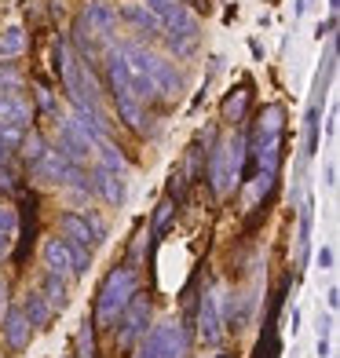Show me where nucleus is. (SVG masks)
Listing matches in <instances>:
<instances>
[{
    "label": "nucleus",
    "instance_id": "1",
    "mask_svg": "<svg viewBox=\"0 0 340 358\" xmlns=\"http://www.w3.org/2000/svg\"><path fill=\"white\" fill-rule=\"evenodd\" d=\"M139 292V274L136 267H113L103 285H99V296H95V329H113V322L121 318V311L128 307V300H132Z\"/></svg>",
    "mask_w": 340,
    "mask_h": 358
},
{
    "label": "nucleus",
    "instance_id": "2",
    "mask_svg": "<svg viewBox=\"0 0 340 358\" xmlns=\"http://www.w3.org/2000/svg\"><path fill=\"white\" fill-rule=\"evenodd\" d=\"M55 52H59V77H62V88L70 92V103L80 110H99V85H95L88 62L77 59L73 44L66 37L55 44Z\"/></svg>",
    "mask_w": 340,
    "mask_h": 358
},
{
    "label": "nucleus",
    "instance_id": "3",
    "mask_svg": "<svg viewBox=\"0 0 340 358\" xmlns=\"http://www.w3.org/2000/svg\"><path fill=\"white\" fill-rule=\"evenodd\" d=\"M118 48H121V55L154 85V95H161V99H180L183 95V73L176 70V62L147 52L143 44H118Z\"/></svg>",
    "mask_w": 340,
    "mask_h": 358
},
{
    "label": "nucleus",
    "instance_id": "4",
    "mask_svg": "<svg viewBox=\"0 0 340 358\" xmlns=\"http://www.w3.org/2000/svg\"><path fill=\"white\" fill-rule=\"evenodd\" d=\"M241 165H246V136H227L223 143L213 146L208 157V179L220 198H227L241 183Z\"/></svg>",
    "mask_w": 340,
    "mask_h": 358
},
{
    "label": "nucleus",
    "instance_id": "5",
    "mask_svg": "<svg viewBox=\"0 0 340 358\" xmlns=\"http://www.w3.org/2000/svg\"><path fill=\"white\" fill-rule=\"evenodd\" d=\"M136 358H187L190 355V333L183 329L180 318H165L150 325V333H143L136 344Z\"/></svg>",
    "mask_w": 340,
    "mask_h": 358
},
{
    "label": "nucleus",
    "instance_id": "6",
    "mask_svg": "<svg viewBox=\"0 0 340 358\" xmlns=\"http://www.w3.org/2000/svg\"><path fill=\"white\" fill-rule=\"evenodd\" d=\"M147 325H150V300L143 296V292H136V296L128 300V307L121 311V318L113 322V348L132 351L143 340V333H147Z\"/></svg>",
    "mask_w": 340,
    "mask_h": 358
},
{
    "label": "nucleus",
    "instance_id": "7",
    "mask_svg": "<svg viewBox=\"0 0 340 358\" xmlns=\"http://www.w3.org/2000/svg\"><path fill=\"white\" fill-rule=\"evenodd\" d=\"M55 136H59V146H55V150H59L62 157H66L70 165L85 169L88 161L95 157V143H92L85 132H80V128H77V121L70 117V113H66V117H62V113L55 117Z\"/></svg>",
    "mask_w": 340,
    "mask_h": 358
},
{
    "label": "nucleus",
    "instance_id": "8",
    "mask_svg": "<svg viewBox=\"0 0 340 358\" xmlns=\"http://www.w3.org/2000/svg\"><path fill=\"white\" fill-rule=\"evenodd\" d=\"M29 176H34V183L44 187V190H62L66 183H73V179H80L85 172H80L77 165H70L66 157H62L59 150H48L44 157H37L34 165H29Z\"/></svg>",
    "mask_w": 340,
    "mask_h": 358
},
{
    "label": "nucleus",
    "instance_id": "9",
    "mask_svg": "<svg viewBox=\"0 0 340 358\" xmlns=\"http://www.w3.org/2000/svg\"><path fill=\"white\" fill-rule=\"evenodd\" d=\"M198 333L208 348H216L223 340V296L216 285H208L201 292V307H198Z\"/></svg>",
    "mask_w": 340,
    "mask_h": 358
},
{
    "label": "nucleus",
    "instance_id": "10",
    "mask_svg": "<svg viewBox=\"0 0 340 358\" xmlns=\"http://www.w3.org/2000/svg\"><path fill=\"white\" fill-rule=\"evenodd\" d=\"M333 70H326V77H318L315 95L307 103V117H304V161H311L318 154V136H322V103H326V80Z\"/></svg>",
    "mask_w": 340,
    "mask_h": 358
},
{
    "label": "nucleus",
    "instance_id": "11",
    "mask_svg": "<svg viewBox=\"0 0 340 358\" xmlns=\"http://www.w3.org/2000/svg\"><path fill=\"white\" fill-rule=\"evenodd\" d=\"M41 264L48 267V274L70 282L73 278V245L66 238H59V234H48L44 245H41Z\"/></svg>",
    "mask_w": 340,
    "mask_h": 358
},
{
    "label": "nucleus",
    "instance_id": "12",
    "mask_svg": "<svg viewBox=\"0 0 340 358\" xmlns=\"http://www.w3.org/2000/svg\"><path fill=\"white\" fill-rule=\"evenodd\" d=\"M0 336H4V344H8L11 351H22V348H29L34 325L26 322L22 307H15V303H8V307H4V315H0Z\"/></svg>",
    "mask_w": 340,
    "mask_h": 358
},
{
    "label": "nucleus",
    "instance_id": "13",
    "mask_svg": "<svg viewBox=\"0 0 340 358\" xmlns=\"http://www.w3.org/2000/svg\"><path fill=\"white\" fill-rule=\"evenodd\" d=\"M118 8L106 4V0H92V4L85 8V15H80V26L88 29L92 37H99V41H110V34L118 29Z\"/></svg>",
    "mask_w": 340,
    "mask_h": 358
},
{
    "label": "nucleus",
    "instance_id": "14",
    "mask_svg": "<svg viewBox=\"0 0 340 358\" xmlns=\"http://www.w3.org/2000/svg\"><path fill=\"white\" fill-rule=\"evenodd\" d=\"M59 238H66L70 245H80V249H92L99 245V238H95L92 223L85 213H62L59 216Z\"/></svg>",
    "mask_w": 340,
    "mask_h": 358
},
{
    "label": "nucleus",
    "instance_id": "15",
    "mask_svg": "<svg viewBox=\"0 0 340 358\" xmlns=\"http://www.w3.org/2000/svg\"><path fill=\"white\" fill-rule=\"evenodd\" d=\"M92 190L99 194V198H103L110 208H121V205H125V198H128V183H125V176L106 172V169H99V165H95V172H92Z\"/></svg>",
    "mask_w": 340,
    "mask_h": 358
},
{
    "label": "nucleus",
    "instance_id": "16",
    "mask_svg": "<svg viewBox=\"0 0 340 358\" xmlns=\"http://www.w3.org/2000/svg\"><path fill=\"white\" fill-rule=\"evenodd\" d=\"M29 117H34V103H29L19 88H0V121L26 128Z\"/></svg>",
    "mask_w": 340,
    "mask_h": 358
},
{
    "label": "nucleus",
    "instance_id": "17",
    "mask_svg": "<svg viewBox=\"0 0 340 358\" xmlns=\"http://www.w3.org/2000/svg\"><path fill=\"white\" fill-rule=\"evenodd\" d=\"M300 223H297V267H307V259H311V231H315V201L311 194L300 198Z\"/></svg>",
    "mask_w": 340,
    "mask_h": 358
},
{
    "label": "nucleus",
    "instance_id": "18",
    "mask_svg": "<svg viewBox=\"0 0 340 358\" xmlns=\"http://www.w3.org/2000/svg\"><path fill=\"white\" fill-rule=\"evenodd\" d=\"M118 19L121 22H132L139 34H161V29H165L161 15L154 8H147V4H125V8H118Z\"/></svg>",
    "mask_w": 340,
    "mask_h": 358
},
{
    "label": "nucleus",
    "instance_id": "19",
    "mask_svg": "<svg viewBox=\"0 0 340 358\" xmlns=\"http://www.w3.org/2000/svg\"><path fill=\"white\" fill-rule=\"evenodd\" d=\"M19 307H22V315H26V322L34 325V329H44V325L55 318V311H52V307H48V300L41 296L37 289H34V292H26Z\"/></svg>",
    "mask_w": 340,
    "mask_h": 358
},
{
    "label": "nucleus",
    "instance_id": "20",
    "mask_svg": "<svg viewBox=\"0 0 340 358\" xmlns=\"http://www.w3.org/2000/svg\"><path fill=\"white\" fill-rule=\"evenodd\" d=\"M37 292L48 300V307H52L55 315L70 307V285L62 282V278H55V274H44V282H41V289H37Z\"/></svg>",
    "mask_w": 340,
    "mask_h": 358
},
{
    "label": "nucleus",
    "instance_id": "21",
    "mask_svg": "<svg viewBox=\"0 0 340 358\" xmlns=\"http://www.w3.org/2000/svg\"><path fill=\"white\" fill-rule=\"evenodd\" d=\"M95 161H99V169H106V172L128 176V161H125V154H121V146H113L110 136L95 143Z\"/></svg>",
    "mask_w": 340,
    "mask_h": 358
},
{
    "label": "nucleus",
    "instance_id": "22",
    "mask_svg": "<svg viewBox=\"0 0 340 358\" xmlns=\"http://www.w3.org/2000/svg\"><path fill=\"white\" fill-rule=\"evenodd\" d=\"M278 161H282V136H271L256 143V165L267 176H278Z\"/></svg>",
    "mask_w": 340,
    "mask_h": 358
},
{
    "label": "nucleus",
    "instance_id": "23",
    "mask_svg": "<svg viewBox=\"0 0 340 358\" xmlns=\"http://www.w3.org/2000/svg\"><path fill=\"white\" fill-rule=\"evenodd\" d=\"M282 124H285V110H282L278 103L264 106L260 124H256V143H260V139H271V136H282Z\"/></svg>",
    "mask_w": 340,
    "mask_h": 358
},
{
    "label": "nucleus",
    "instance_id": "24",
    "mask_svg": "<svg viewBox=\"0 0 340 358\" xmlns=\"http://www.w3.org/2000/svg\"><path fill=\"white\" fill-rule=\"evenodd\" d=\"M26 52V29L22 26H8L4 34H0V59H19Z\"/></svg>",
    "mask_w": 340,
    "mask_h": 358
},
{
    "label": "nucleus",
    "instance_id": "25",
    "mask_svg": "<svg viewBox=\"0 0 340 358\" xmlns=\"http://www.w3.org/2000/svg\"><path fill=\"white\" fill-rule=\"evenodd\" d=\"M161 37H165V48H169L176 59L194 55V52H198V44H201V37H190V34H169V29H161Z\"/></svg>",
    "mask_w": 340,
    "mask_h": 358
},
{
    "label": "nucleus",
    "instance_id": "26",
    "mask_svg": "<svg viewBox=\"0 0 340 358\" xmlns=\"http://www.w3.org/2000/svg\"><path fill=\"white\" fill-rule=\"evenodd\" d=\"M246 106H249V88H238L234 95H227V103H223V121L238 124L246 117Z\"/></svg>",
    "mask_w": 340,
    "mask_h": 358
},
{
    "label": "nucleus",
    "instance_id": "27",
    "mask_svg": "<svg viewBox=\"0 0 340 358\" xmlns=\"http://www.w3.org/2000/svg\"><path fill=\"white\" fill-rule=\"evenodd\" d=\"M77 358H95V322H77Z\"/></svg>",
    "mask_w": 340,
    "mask_h": 358
},
{
    "label": "nucleus",
    "instance_id": "28",
    "mask_svg": "<svg viewBox=\"0 0 340 358\" xmlns=\"http://www.w3.org/2000/svg\"><path fill=\"white\" fill-rule=\"evenodd\" d=\"M271 183H274V176H267V172H260V176H256L253 183L246 187V194H241V201H246V208H253L256 201H260L264 194L271 190Z\"/></svg>",
    "mask_w": 340,
    "mask_h": 358
},
{
    "label": "nucleus",
    "instance_id": "29",
    "mask_svg": "<svg viewBox=\"0 0 340 358\" xmlns=\"http://www.w3.org/2000/svg\"><path fill=\"white\" fill-rule=\"evenodd\" d=\"M19 150H22V157L29 161V165H34L37 157H44V154H48V143H44V136H41V132H29V136H22Z\"/></svg>",
    "mask_w": 340,
    "mask_h": 358
},
{
    "label": "nucleus",
    "instance_id": "30",
    "mask_svg": "<svg viewBox=\"0 0 340 358\" xmlns=\"http://www.w3.org/2000/svg\"><path fill=\"white\" fill-rule=\"evenodd\" d=\"M22 85V73L8 66V62H0V88H19Z\"/></svg>",
    "mask_w": 340,
    "mask_h": 358
},
{
    "label": "nucleus",
    "instance_id": "31",
    "mask_svg": "<svg viewBox=\"0 0 340 358\" xmlns=\"http://www.w3.org/2000/svg\"><path fill=\"white\" fill-rule=\"evenodd\" d=\"M15 223H19V216H15V208L0 201V234H11Z\"/></svg>",
    "mask_w": 340,
    "mask_h": 358
},
{
    "label": "nucleus",
    "instance_id": "32",
    "mask_svg": "<svg viewBox=\"0 0 340 358\" xmlns=\"http://www.w3.org/2000/svg\"><path fill=\"white\" fill-rule=\"evenodd\" d=\"M315 259H318V267H322V271H333V267H337V252H333V245H322V249L315 252Z\"/></svg>",
    "mask_w": 340,
    "mask_h": 358
},
{
    "label": "nucleus",
    "instance_id": "33",
    "mask_svg": "<svg viewBox=\"0 0 340 358\" xmlns=\"http://www.w3.org/2000/svg\"><path fill=\"white\" fill-rule=\"evenodd\" d=\"M0 190H4V194H15V190H19V183H15V176L8 172V165H0Z\"/></svg>",
    "mask_w": 340,
    "mask_h": 358
},
{
    "label": "nucleus",
    "instance_id": "34",
    "mask_svg": "<svg viewBox=\"0 0 340 358\" xmlns=\"http://www.w3.org/2000/svg\"><path fill=\"white\" fill-rule=\"evenodd\" d=\"M300 318H304V315H300V307L293 303V311H289V318H285V329H289V333H293V336L300 333Z\"/></svg>",
    "mask_w": 340,
    "mask_h": 358
},
{
    "label": "nucleus",
    "instance_id": "35",
    "mask_svg": "<svg viewBox=\"0 0 340 358\" xmlns=\"http://www.w3.org/2000/svg\"><path fill=\"white\" fill-rule=\"evenodd\" d=\"M315 355H318V358H330V355H333V351H330V336H318V340H315Z\"/></svg>",
    "mask_w": 340,
    "mask_h": 358
},
{
    "label": "nucleus",
    "instance_id": "36",
    "mask_svg": "<svg viewBox=\"0 0 340 358\" xmlns=\"http://www.w3.org/2000/svg\"><path fill=\"white\" fill-rule=\"evenodd\" d=\"M326 303H330V311H337V307H340V289H337V285H330V292H326Z\"/></svg>",
    "mask_w": 340,
    "mask_h": 358
},
{
    "label": "nucleus",
    "instance_id": "37",
    "mask_svg": "<svg viewBox=\"0 0 340 358\" xmlns=\"http://www.w3.org/2000/svg\"><path fill=\"white\" fill-rule=\"evenodd\" d=\"M169 213H172V205H169V201H161V205H157V227L169 220Z\"/></svg>",
    "mask_w": 340,
    "mask_h": 358
},
{
    "label": "nucleus",
    "instance_id": "38",
    "mask_svg": "<svg viewBox=\"0 0 340 358\" xmlns=\"http://www.w3.org/2000/svg\"><path fill=\"white\" fill-rule=\"evenodd\" d=\"M0 307H8V282H4V274H0Z\"/></svg>",
    "mask_w": 340,
    "mask_h": 358
},
{
    "label": "nucleus",
    "instance_id": "39",
    "mask_svg": "<svg viewBox=\"0 0 340 358\" xmlns=\"http://www.w3.org/2000/svg\"><path fill=\"white\" fill-rule=\"evenodd\" d=\"M326 183H330V187H337V165H330V169H326Z\"/></svg>",
    "mask_w": 340,
    "mask_h": 358
},
{
    "label": "nucleus",
    "instance_id": "40",
    "mask_svg": "<svg viewBox=\"0 0 340 358\" xmlns=\"http://www.w3.org/2000/svg\"><path fill=\"white\" fill-rule=\"evenodd\" d=\"M59 358H70V355H59Z\"/></svg>",
    "mask_w": 340,
    "mask_h": 358
},
{
    "label": "nucleus",
    "instance_id": "41",
    "mask_svg": "<svg viewBox=\"0 0 340 358\" xmlns=\"http://www.w3.org/2000/svg\"><path fill=\"white\" fill-rule=\"evenodd\" d=\"M176 4H183V0H176Z\"/></svg>",
    "mask_w": 340,
    "mask_h": 358
}]
</instances>
